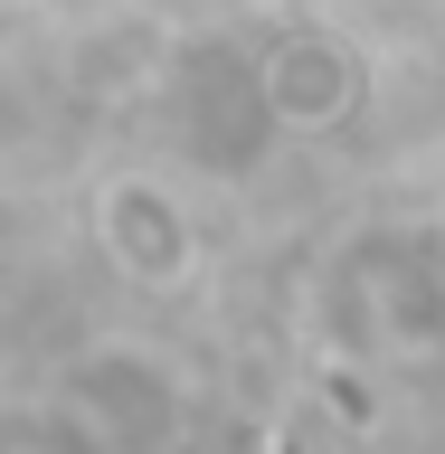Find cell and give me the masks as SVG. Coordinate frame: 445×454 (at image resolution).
I'll return each instance as SVG.
<instances>
[{
  "label": "cell",
  "instance_id": "6da1fadb",
  "mask_svg": "<svg viewBox=\"0 0 445 454\" xmlns=\"http://www.w3.org/2000/svg\"><path fill=\"white\" fill-rule=\"evenodd\" d=\"M48 407L76 426L85 454H171L180 426H190L180 369H171L162 350H142V340H95V350H76V360L57 369Z\"/></svg>",
  "mask_w": 445,
  "mask_h": 454
},
{
  "label": "cell",
  "instance_id": "7a4b0ae2",
  "mask_svg": "<svg viewBox=\"0 0 445 454\" xmlns=\"http://www.w3.org/2000/svg\"><path fill=\"white\" fill-rule=\"evenodd\" d=\"M95 237H105V255L123 265L133 284H152V294H171V284L199 265V227L190 208L162 190V180H105V199H95Z\"/></svg>",
  "mask_w": 445,
  "mask_h": 454
},
{
  "label": "cell",
  "instance_id": "3957f363",
  "mask_svg": "<svg viewBox=\"0 0 445 454\" xmlns=\"http://www.w3.org/2000/svg\"><path fill=\"white\" fill-rule=\"evenodd\" d=\"M256 95H266V114L284 133H332L341 114L361 105V57L341 48L332 28H294V38H275Z\"/></svg>",
  "mask_w": 445,
  "mask_h": 454
}]
</instances>
